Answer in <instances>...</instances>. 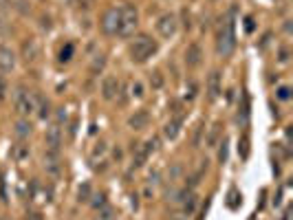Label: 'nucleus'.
<instances>
[{"label": "nucleus", "mask_w": 293, "mask_h": 220, "mask_svg": "<svg viewBox=\"0 0 293 220\" xmlns=\"http://www.w3.org/2000/svg\"><path fill=\"white\" fill-rule=\"evenodd\" d=\"M234 47H236V33H234V9H231L227 16L220 20L218 33H216V51L223 58H229L234 53Z\"/></svg>", "instance_id": "1"}, {"label": "nucleus", "mask_w": 293, "mask_h": 220, "mask_svg": "<svg viewBox=\"0 0 293 220\" xmlns=\"http://www.w3.org/2000/svg\"><path fill=\"white\" fill-rule=\"evenodd\" d=\"M157 49H159L157 40H154L152 35H148V33H141V35H137V38L130 42V47H128V53H130L132 62L143 64L148 58H152V55L157 53Z\"/></svg>", "instance_id": "2"}, {"label": "nucleus", "mask_w": 293, "mask_h": 220, "mask_svg": "<svg viewBox=\"0 0 293 220\" xmlns=\"http://www.w3.org/2000/svg\"><path fill=\"white\" fill-rule=\"evenodd\" d=\"M137 27H139L137 9L132 7V4L121 7L119 9V31H117V35H121V38H130V35L137 31Z\"/></svg>", "instance_id": "3"}, {"label": "nucleus", "mask_w": 293, "mask_h": 220, "mask_svg": "<svg viewBox=\"0 0 293 220\" xmlns=\"http://www.w3.org/2000/svg\"><path fill=\"white\" fill-rule=\"evenodd\" d=\"M13 104H15V112H18L20 117H29L31 112L35 110V97L31 95L27 88L20 86L13 95Z\"/></svg>", "instance_id": "4"}, {"label": "nucleus", "mask_w": 293, "mask_h": 220, "mask_svg": "<svg viewBox=\"0 0 293 220\" xmlns=\"http://www.w3.org/2000/svg\"><path fill=\"white\" fill-rule=\"evenodd\" d=\"M179 29V20L174 13H163L157 22V31L161 33V38H172Z\"/></svg>", "instance_id": "5"}, {"label": "nucleus", "mask_w": 293, "mask_h": 220, "mask_svg": "<svg viewBox=\"0 0 293 220\" xmlns=\"http://www.w3.org/2000/svg\"><path fill=\"white\" fill-rule=\"evenodd\" d=\"M99 27L106 35H117V31H119V9H108L104 18H101Z\"/></svg>", "instance_id": "6"}, {"label": "nucleus", "mask_w": 293, "mask_h": 220, "mask_svg": "<svg viewBox=\"0 0 293 220\" xmlns=\"http://www.w3.org/2000/svg\"><path fill=\"white\" fill-rule=\"evenodd\" d=\"M157 150V139H148L146 143H141V146L135 150V158H132V165L135 167H141L143 163L148 161V156L152 154V152Z\"/></svg>", "instance_id": "7"}, {"label": "nucleus", "mask_w": 293, "mask_h": 220, "mask_svg": "<svg viewBox=\"0 0 293 220\" xmlns=\"http://www.w3.org/2000/svg\"><path fill=\"white\" fill-rule=\"evenodd\" d=\"M119 88H121V81L115 77V75H108L101 81V97H104L106 101H112L117 95H119Z\"/></svg>", "instance_id": "8"}, {"label": "nucleus", "mask_w": 293, "mask_h": 220, "mask_svg": "<svg viewBox=\"0 0 293 220\" xmlns=\"http://www.w3.org/2000/svg\"><path fill=\"white\" fill-rule=\"evenodd\" d=\"M44 170L46 174H51V176H60V172H62V165H60V156H58V152H46L44 154Z\"/></svg>", "instance_id": "9"}, {"label": "nucleus", "mask_w": 293, "mask_h": 220, "mask_svg": "<svg viewBox=\"0 0 293 220\" xmlns=\"http://www.w3.org/2000/svg\"><path fill=\"white\" fill-rule=\"evenodd\" d=\"M200 60H203V51H200V47L196 42L190 44V47L185 49V64H188L190 69H196V66L200 64Z\"/></svg>", "instance_id": "10"}, {"label": "nucleus", "mask_w": 293, "mask_h": 220, "mask_svg": "<svg viewBox=\"0 0 293 220\" xmlns=\"http://www.w3.org/2000/svg\"><path fill=\"white\" fill-rule=\"evenodd\" d=\"M13 66H15L13 51L9 47H0V71H2V73H9V71H13Z\"/></svg>", "instance_id": "11"}, {"label": "nucleus", "mask_w": 293, "mask_h": 220, "mask_svg": "<svg viewBox=\"0 0 293 220\" xmlns=\"http://www.w3.org/2000/svg\"><path fill=\"white\" fill-rule=\"evenodd\" d=\"M40 55V47H38V40L29 38L22 42V58L27 60V62H35Z\"/></svg>", "instance_id": "12"}, {"label": "nucleus", "mask_w": 293, "mask_h": 220, "mask_svg": "<svg viewBox=\"0 0 293 220\" xmlns=\"http://www.w3.org/2000/svg\"><path fill=\"white\" fill-rule=\"evenodd\" d=\"M148 124H150V115L146 110H135V115H130V119H128V126L132 130H143V128H148Z\"/></svg>", "instance_id": "13"}, {"label": "nucleus", "mask_w": 293, "mask_h": 220, "mask_svg": "<svg viewBox=\"0 0 293 220\" xmlns=\"http://www.w3.org/2000/svg\"><path fill=\"white\" fill-rule=\"evenodd\" d=\"M60 143H62V130L60 126H51L46 130V146H49L51 152H58L60 150Z\"/></svg>", "instance_id": "14"}, {"label": "nucleus", "mask_w": 293, "mask_h": 220, "mask_svg": "<svg viewBox=\"0 0 293 220\" xmlns=\"http://www.w3.org/2000/svg\"><path fill=\"white\" fill-rule=\"evenodd\" d=\"M218 95H220V73L218 71H212L207 77V97L214 101Z\"/></svg>", "instance_id": "15"}, {"label": "nucleus", "mask_w": 293, "mask_h": 220, "mask_svg": "<svg viewBox=\"0 0 293 220\" xmlns=\"http://www.w3.org/2000/svg\"><path fill=\"white\" fill-rule=\"evenodd\" d=\"M181 126H183V117H174V119L168 121L166 128H163V137H166V139H177V135L181 132Z\"/></svg>", "instance_id": "16"}, {"label": "nucleus", "mask_w": 293, "mask_h": 220, "mask_svg": "<svg viewBox=\"0 0 293 220\" xmlns=\"http://www.w3.org/2000/svg\"><path fill=\"white\" fill-rule=\"evenodd\" d=\"M35 108H38L40 119H46V117L51 115V104H49V99H44L42 95L35 97Z\"/></svg>", "instance_id": "17"}, {"label": "nucleus", "mask_w": 293, "mask_h": 220, "mask_svg": "<svg viewBox=\"0 0 293 220\" xmlns=\"http://www.w3.org/2000/svg\"><path fill=\"white\" fill-rule=\"evenodd\" d=\"M181 203H183V212H185V214H192L194 209H196V205H198V198H196V194H192V192H190V194L183 198Z\"/></svg>", "instance_id": "18"}, {"label": "nucleus", "mask_w": 293, "mask_h": 220, "mask_svg": "<svg viewBox=\"0 0 293 220\" xmlns=\"http://www.w3.org/2000/svg\"><path fill=\"white\" fill-rule=\"evenodd\" d=\"M218 137H220V124H214L212 128H209L207 139H205V143H207V147H214L216 143H218Z\"/></svg>", "instance_id": "19"}, {"label": "nucleus", "mask_w": 293, "mask_h": 220, "mask_svg": "<svg viewBox=\"0 0 293 220\" xmlns=\"http://www.w3.org/2000/svg\"><path fill=\"white\" fill-rule=\"evenodd\" d=\"M104 64H106V58L104 55H95V58H93V64H91V73L93 75H99L101 73V69H104Z\"/></svg>", "instance_id": "20"}, {"label": "nucleus", "mask_w": 293, "mask_h": 220, "mask_svg": "<svg viewBox=\"0 0 293 220\" xmlns=\"http://www.w3.org/2000/svg\"><path fill=\"white\" fill-rule=\"evenodd\" d=\"M15 135H18V137H22V139H24V137H29L31 135V124H29V121H18V124H15Z\"/></svg>", "instance_id": "21"}, {"label": "nucleus", "mask_w": 293, "mask_h": 220, "mask_svg": "<svg viewBox=\"0 0 293 220\" xmlns=\"http://www.w3.org/2000/svg\"><path fill=\"white\" fill-rule=\"evenodd\" d=\"M238 154H240V158L249 156V137L247 135H243L240 137V141H238Z\"/></svg>", "instance_id": "22"}, {"label": "nucleus", "mask_w": 293, "mask_h": 220, "mask_svg": "<svg viewBox=\"0 0 293 220\" xmlns=\"http://www.w3.org/2000/svg\"><path fill=\"white\" fill-rule=\"evenodd\" d=\"M89 203L93 205V209H101V207H106V196L104 194H95V196L89 198Z\"/></svg>", "instance_id": "23"}, {"label": "nucleus", "mask_w": 293, "mask_h": 220, "mask_svg": "<svg viewBox=\"0 0 293 220\" xmlns=\"http://www.w3.org/2000/svg\"><path fill=\"white\" fill-rule=\"evenodd\" d=\"M71 58H73V44H66V47L60 51V62H69Z\"/></svg>", "instance_id": "24"}, {"label": "nucleus", "mask_w": 293, "mask_h": 220, "mask_svg": "<svg viewBox=\"0 0 293 220\" xmlns=\"http://www.w3.org/2000/svg\"><path fill=\"white\" fill-rule=\"evenodd\" d=\"M150 84H152V88H161L163 86V75L159 73V71H154V73L150 75Z\"/></svg>", "instance_id": "25"}, {"label": "nucleus", "mask_w": 293, "mask_h": 220, "mask_svg": "<svg viewBox=\"0 0 293 220\" xmlns=\"http://www.w3.org/2000/svg\"><path fill=\"white\" fill-rule=\"evenodd\" d=\"M218 161L225 163L227 161V139H223V143H220V150H218Z\"/></svg>", "instance_id": "26"}, {"label": "nucleus", "mask_w": 293, "mask_h": 220, "mask_svg": "<svg viewBox=\"0 0 293 220\" xmlns=\"http://www.w3.org/2000/svg\"><path fill=\"white\" fill-rule=\"evenodd\" d=\"M89 198H91V185L84 183V185L80 187V201H89Z\"/></svg>", "instance_id": "27"}, {"label": "nucleus", "mask_w": 293, "mask_h": 220, "mask_svg": "<svg viewBox=\"0 0 293 220\" xmlns=\"http://www.w3.org/2000/svg\"><path fill=\"white\" fill-rule=\"evenodd\" d=\"M289 97H291V88H289V86H282V88H278V99L287 101Z\"/></svg>", "instance_id": "28"}, {"label": "nucleus", "mask_w": 293, "mask_h": 220, "mask_svg": "<svg viewBox=\"0 0 293 220\" xmlns=\"http://www.w3.org/2000/svg\"><path fill=\"white\" fill-rule=\"evenodd\" d=\"M101 154H106V143L104 141H99L95 147H93V156H101Z\"/></svg>", "instance_id": "29"}, {"label": "nucleus", "mask_w": 293, "mask_h": 220, "mask_svg": "<svg viewBox=\"0 0 293 220\" xmlns=\"http://www.w3.org/2000/svg\"><path fill=\"white\" fill-rule=\"evenodd\" d=\"M130 90H132V95H135V97H143V86H141V81H135V84L130 86Z\"/></svg>", "instance_id": "30"}, {"label": "nucleus", "mask_w": 293, "mask_h": 220, "mask_svg": "<svg viewBox=\"0 0 293 220\" xmlns=\"http://www.w3.org/2000/svg\"><path fill=\"white\" fill-rule=\"evenodd\" d=\"M112 216H115V214H112V209H108V207H104L99 212V220H112Z\"/></svg>", "instance_id": "31"}, {"label": "nucleus", "mask_w": 293, "mask_h": 220, "mask_svg": "<svg viewBox=\"0 0 293 220\" xmlns=\"http://www.w3.org/2000/svg\"><path fill=\"white\" fill-rule=\"evenodd\" d=\"M4 95H7V81H4V77L0 75V101L4 99Z\"/></svg>", "instance_id": "32"}, {"label": "nucleus", "mask_w": 293, "mask_h": 220, "mask_svg": "<svg viewBox=\"0 0 293 220\" xmlns=\"http://www.w3.org/2000/svg\"><path fill=\"white\" fill-rule=\"evenodd\" d=\"M287 60H289V49L282 47L280 49V62H287Z\"/></svg>", "instance_id": "33"}, {"label": "nucleus", "mask_w": 293, "mask_h": 220, "mask_svg": "<svg viewBox=\"0 0 293 220\" xmlns=\"http://www.w3.org/2000/svg\"><path fill=\"white\" fill-rule=\"evenodd\" d=\"M229 198H238V194H236V189H231V194H229ZM236 205H238V201H229V207L234 209Z\"/></svg>", "instance_id": "34"}, {"label": "nucleus", "mask_w": 293, "mask_h": 220, "mask_svg": "<svg viewBox=\"0 0 293 220\" xmlns=\"http://www.w3.org/2000/svg\"><path fill=\"white\" fill-rule=\"evenodd\" d=\"M29 220H42V216H40V214H33V216H29Z\"/></svg>", "instance_id": "35"}]
</instances>
